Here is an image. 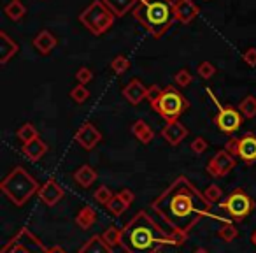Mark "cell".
<instances>
[{
	"label": "cell",
	"mask_w": 256,
	"mask_h": 253,
	"mask_svg": "<svg viewBox=\"0 0 256 253\" xmlns=\"http://www.w3.org/2000/svg\"><path fill=\"white\" fill-rule=\"evenodd\" d=\"M198 76L200 78H204V79H210L214 74H216V67H214L210 62H202V64L198 65Z\"/></svg>",
	"instance_id": "cell-36"
},
{
	"label": "cell",
	"mask_w": 256,
	"mask_h": 253,
	"mask_svg": "<svg viewBox=\"0 0 256 253\" xmlns=\"http://www.w3.org/2000/svg\"><path fill=\"white\" fill-rule=\"evenodd\" d=\"M123 97L132 104V106H139L144 99H148V86H144V83L140 79L134 78L126 83V86L123 88Z\"/></svg>",
	"instance_id": "cell-17"
},
{
	"label": "cell",
	"mask_w": 256,
	"mask_h": 253,
	"mask_svg": "<svg viewBox=\"0 0 256 253\" xmlns=\"http://www.w3.org/2000/svg\"><path fill=\"white\" fill-rule=\"evenodd\" d=\"M110 69H112L116 74H123L130 69V60H128L124 55H118L112 62H110Z\"/></svg>",
	"instance_id": "cell-33"
},
{
	"label": "cell",
	"mask_w": 256,
	"mask_h": 253,
	"mask_svg": "<svg viewBox=\"0 0 256 253\" xmlns=\"http://www.w3.org/2000/svg\"><path fill=\"white\" fill-rule=\"evenodd\" d=\"M154 213L170 227V232L186 239L193 227L209 216L212 204L186 176H179L151 202Z\"/></svg>",
	"instance_id": "cell-1"
},
{
	"label": "cell",
	"mask_w": 256,
	"mask_h": 253,
	"mask_svg": "<svg viewBox=\"0 0 256 253\" xmlns=\"http://www.w3.org/2000/svg\"><path fill=\"white\" fill-rule=\"evenodd\" d=\"M160 93H162V88L158 85H153V86H150V88H148V100H150V106L158 99V95H160Z\"/></svg>",
	"instance_id": "cell-40"
},
{
	"label": "cell",
	"mask_w": 256,
	"mask_h": 253,
	"mask_svg": "<svg viewBox=\"0 0 256 253\" xmlns=\"http://www.w3.org/2000/svg\"><path fill=\"white\" fill-rule=\"evenodd\" d=\"M48 246L30 228L22 227L4 246L0 253H48Z\"/></svg>",
	"instance_id": "cell-7"
},
{
	"label": "cell",
	"mask_w": 256,
	"mask_h": 253,
	"mask_svg": "<svg viewBox=\"0 0 256 253\" xmlns=\"http://www.w3.org/2000/svg\"><path fill=\"white\" fill-rule=\"evenodd\" d=\"M16 136H18V139L22 141L23 144H26V143H30V141L37 139V137H39V132H37V129L32 123H25L18 129Z\"/></svg>",
	"instance_id": "cell-27"
},
{
	"label": "cell",
	"mask_w": 256,
	"mask_h": 253,
	"mask_svg": "<svg viewBox=\"0 0 256 253\" xmlns=\"http://www.w3.org/2000/svg\"><path fill=\"white\" fill-rule=\"evenodd\" d=\"M102 237L110 248H116V246H120V241H121V228L112 225V227H109L107 230H104Z\"/></svg>",
	"instance_id": "cell-29"
},
{
	"label": "cell",
	"mask_w": 256,
	"mask_h": 253,
	"mask_svg": "<svg viewBox=\"0 0 256 253\" xmlns=\"http://www.w3.org/2000/svg\"><path fill=\"white\" fill-rule=\"evenodd\" d=\"M162 137H164L170 146H178V144H181L182 141L188 137V129H186L179 120L167 121V125L162 129Z\"/></svg>",
	"instance_id": "cell-16"
},
{
	"label": "cell",
	"mask_w": 256,
	"mask_h": 253,
	"mask_svg": "<svg viewBox=\"0 0 256 253\" xmlns=\"http://www.w3.org/2000/svg\"><path fill=\"white\" fill-rule=\"evenodd\" d=\"M102 2L116 18H123L126 13L136 9V6L139 4L140 0H102Z\"/></svg>",
	"instance_id": "cell-21"
},
{
	"label": "cell",
	"mask_w": 256,
	"mask_h": 253,
	"mask_svg": "<svg viewBox=\"0 0 256 253\" xmlns=\"http://www.w3.org/2000/svg\"><path fill=\"white\" fill-rule=\"evenodd\" d=\"M132 134L142 144H150L151 141L154 139V130L151 129L150 125H148L144 120H137L136 123L132 125Z\"/></svg>",
	"instance_id": "cell-25"
},
{
	"label": "cell",
	"mask_w": 256,
	"mask_h": 253,
	"mask_svg": "<svg viewBox=\"0 0 256 253\" xmlns=\"http://www.w3.org/2000/svg\"><path fill=\"white\" fill-rule=\"evenodd\" d=\"M22 151H23V155H25V157L28 158L30 162H39L40 158H42L44 155L48 153V144L44 143L40 137H37V139L30 141V143L23 144Z\"/></svg>",
	"instance_id": "cell-18"
},
{
	"label": "cell",
	"mask_w": 256,
	"mask_h": 253,
	"mask_svg": "<svg viewBox=\"0 0 256 253\" xmlns=\"http://www.w3.org/2000/svg\"><path fill=\"white\" fill-rule=\"evenodd\" d=\"M134 199H136V195H134L132 190L123 188L121 192L114 193L112 200H110V202L107 204L106 207H107V211H109L110 216L118 218V216H121L124 211H128V207L132 206Z\"/></svg>",
	"instance_id": "cell-13"
},
{
	"label": "cell",
	"mask_w": 256,
	"mask_h": 253,
	"mask_svg": "<svg viewBox=\"0 0 256 253\" xmlns=\"http://www.w3.org/2000/svg\"><path fill=\"white\" fill-rule=\"evenodd\" d=\"M79 22L93 34V36H102L106 34L116 22V16L107 9L102 0H93L92 4L79 15Z\"/></svg>",
	"instance_id": "cell-6"
},
{
	"label": "cell",
	"mask_w": 256,
	"mask_h": 253,
	"mask_svg": "<svg viewBox=\"0 0 256 253\" xmlns=\"http://www.w3.org/2000/svg\"><path fill=\"white\" fill-rule=\"evenodd\" d=\"M96 176L98 174H96V171L92 165H81V167L74 172V181L78 183L79 186H82V188H88V186H92L93 183L96 181Z\"/></svg>",
	"instance_id": "cell-23"
},
{
	"label": "cell",
	"mask_w": 256,
	"mask_h": 253,
	"mask_svg": "<svg viewBox=\"0 0 256 253\" xmlns=\"http://www.w3.org/2000/svg\"><path fill=\"white\" fill-rule=\"evenodd\" d=\"M218 235H220L224 242H232L238 235V230H237V227H235L234 223H224L223 227L218 230Z\"/></svg>",
	"instance_id": "cell-31"
},
{
	"label": "cell",
	"mask_w": 256,
	"mask_h": 253,
	"mask_svg": "<svg viewBox=\"0 0 256 253\" xmlns=\"http://www.w3.org/2000/svg\"><path fill=\"white\" fill-rule=\"evenodd\" d=\"M186 239L164 230L146 211H139L121 228L120 246L124 253H160L164 246H181Z\"/></svg>",
	"instance_id": "cell-2"
},
{
	"label": "cell",
	"mask_w": 256,
	"mask_h": 253,
	"mask_svg": "<svg viewBox=\"0 0 256 253\" xmlns=\"http://www.w3.org/2000/svg\"><path fill=\"white\" fill-rule=\"evenodd\" d=\"M74 141L86 151H92L96 144L102 141V134L96 129L92 121H86L78 129V132L74 134Z\"/></svg>",
	"instance_id": "cell-12"
},
{
	"label": "cell",
	"mask_w": 256,
	"mask_h": 253,
	"mask_svg": "<svg viewBox=\"0 0 256 253\" xmlns=\"http://www.w3.org/2000/svg\"><path fill=\"white\" fill-rule=\"evenodd\" d=\"M172 8H174L176 22L182 23V25H188V23H192L200 13L198 6H196L193 0H178V2H174V4H172Z\"/></svg>",
	"instance_id": "cell-15"
},
{
	"label": "cell",
	"mask_w": 256,
	"mask_h": 253,
	"mask_svg": "<svg viewBox=\"0 0 256 253\" xmlns=\"http://www.w3.org/2000/svg\"><path fill=\"white\" fill-rule=\"evenodd\" d=\"M151 107L165 121H176L190 107V102L176 86H167V88H162V93L151 104Z\"/></svg>",
	"instance_id": "cell-5"
},
{
	"label": "cell",
	"mask_w": 256,
	"mask_h": 253,
	"mask_svg": "<svg viewBox=\"0 0 256 253\" xmlns=\"http://www.w3.org/2000/svg\"><path fill=\"white\" fill-rule=\"evenodd\" d=\"M32 44L36 46V50L39 51L40 55H50L51 51L56 48L58 41L50 30H42L36 36V39L32 41Z\"/></svg>",
	"instance_id": "cell-19"
},
{
	"label": "cell",
	"mask_w": 256,
	"mask_h": 253,
	"mask_svg": "<svg viewBox=\"0 0 256 253\" xmlns=\"http://www.w3.org/2000/svg\"><path fill=\"white\" fill-rule=\"evenodd\" d=\"M70 99L78 104H84L86 100L90 99V92L84 85H76L74 88L70 90Z\"/></svg>",
	"instance_id": "cell-32"
},
{
	"label": "cell",
	"mask_w": 256,
	"mask_h": 253,
	"mask_svg": "<svg viewBox=\"0 0 256 253\" xmlns=\"http://www.w3.org/2000/svg\"><path fill=\"white\" fill-rule=\"evenodd\" d=\"M244 62L248 65H251V67H256V48H249V50H246L244 53Z\"/></svg>",
	"instance_id": "cell-39"
},
{
	"label": "cell",
	"mask_w": 256,
	"mask_h": 253,
	"mask_svg": "<svg viewBox=\"0 0 256 253\" xmlns=\"http://www.w3.org/2000/svg\"><path fill=\"white\" fill-rule=\"evenodd\" d=\"M112 197H114V193L110 192L106 185L98 186V188L95 190V193H93V199H95V202L102 204V206H107V204L112 200Z\"/></svg>",
	"instance_id": "cell-30"
},
{
	"label": "cell",
	"mask_w": 256,
	"mask_h": 253,
	"mask_svg": "<svg viewBox=\"0 0 256 253\" xmlns=\"http://www.w3.org/2000/svg\"><path fill=\"white\" fill-rule=\"evenodd\" d=\"M190 148H192V151H193V153H196V155H202L204 151L207 150V141L204 139V137H196V139L193 141V143H192V146H190Z\"/></svg>",
	"instance_id": "cell-38"
},
{
	"label": "cell",
	"mask_w": 256,
	"mask_h": 253,
	"mask_svg": "<svg viewBox=\"0 0 256 253\" xmlns=\"http://www.w3.org/2000/svg\"><path fill=\"white\" fill-rule=\"evenodd\" d=\"M0 190H2V193H4L14 206L22 207L28 202L30 197L39 193L40 185L25 167L16 165V167L2 179Z\"/></svg>",
	"instance_id": "cell-4"
},
{
	"label": "cell",
	"mask_w": 256,
	"mask_h": 253,
	"mask_svg": "<svg viewBox=\"0 0 256 253\" xmlns=\"http://www.w3.org/2000/svg\"><path fill=\"white\" fill-rule=\"evenodd\" d=\"M235 167V157L228 150H220L207 164V172L212 178H224Z\"/></svg>",
	"instance_id": "cell-11"
},
{
	"label": "cell",
	"mask_w": 256,
	"mask_h": 253,
	"mask_svg": "<svg viewBox=\"0 0 256 253\" xmlns=\"http://www.w3.org/2000/svg\"><path fill=\"white\" fill-rule=\"evenodd\" d=\"M76 79L79 81V85H88L93 79V72L90 71L88 67H81L78 72H76Z\"/></svg>",
	"instance_id": "cell-37"
},
{
	"label": "cell",
	"mask_w": 256,
	"mask_h": 253,
	"mask_svg": "<svg viewBox=\"0 0 256 253\" xmlns=\"http://www.w3.org/2000/svg\"><path fill=\"white\" fill-rule=\"evenodd\" d=\"M238 111L242 113V116L248 118V120H252L256 116V99L252 95H248L238 106Z\"/></svg>",
	"instance_id": "cell-28"
},
{
	"label": "cell",
	"mask_w": 256,
	"mask_h": 253,
	"mask_svg": "<svg viewBox=\"0 0 256 253\" xmlns=\"http://www.w3.org/2000/svg\"><path fill=\"white\" fill-rule=\"evenodd\" d=\"M96 218H98V214L92 206H82L79 209L78 216H76V225L79 228H82V230H88V228H92L95 225Z\"/></svg>",
	"instance_id": "cell-24"
},
{
	"label": "cell",
	"mask_w": 256,
	"mask_h": 253,
	"mask_svg": "<svg viewBox=\"0 0 256 253\" xmlns=\"http://www.w3.org/2000/svg\"><path fill=\"white\" fill-rule=\"evenodd\" d=\"M254 206L256 204L252 197L248 195L242 188H237L232 193H228L220 204L221 209L226 211L235 221H242L246 216H249L254 211Z\"/></svg>",
	"instance_id": "cell-8"
},
{
	"label": "cell",
	"mask_w": 256,
	"mask_h": 253,
	"mask_svg": "<svg viewBox=\"0 0 256 253\" xmlns=\"http://www.w3.org/2000/svg\"><path fill=\"white\" fill-rule=\"evenodd\" d=\"M170 2H172V4H174V2H178V0H170Z\"/></svg>",
	"instance_id": "cell-44"
},
{
	"label": "cell",
	"mask_w": 256,
	"mask_h": 253,
	"mask_svg": "<svg viewBox=\"0 0 256 253\" xmlns=\"http://www.w3.org/2000/svg\"><path fill=\"white\" fill-rule=\"evenodd\" d=\"M242 120H244L242 113L238 109H235V107H232V106L220 107V113L214 116V123H216V127L224 134L237 132V130L240 129Z\"/></svg>",
	"instance_id": "cell-10"
},
{
	"label": "cell",
	"mask_w": 256,
	"mask_h": 253,
	"mask_svg": "<svg viewBox=\"0 0 256 253\" xmlns=\"http://www.w3.org/2000/svg\"><path fill=\"white\" fill-rule=\"evenodd\" d=\"M132 15L154 39H160L176 22L170 0H140Z\"/></svg>",
	"instance_id": "cell-3"
},
{
	"label": "cell",
	"mask_w": 256,
	"mask_h": 253,
	"mask_svg": "<svg viewBox=\"0 0 256 253\" xmlns=\"http://www.w3.org/2000/svg\"><path fill=\"white\" fill-rule=\"evenodd\" d=\"M4 13L8 15L9 20H12V22H20V20L26 15V8L22 4V0H12L11 4H8L4 8Z\"/></svg>",
	"instance_id": "cell-26"
},
{
	"label": "cell",
	"mask_w": 256,
	"mask_h": 253,
	"mask_svg": "<svg viewBox=\"0 0 256 253\" xmlns=\"http://www.w3.org/2000/svg\"><path fill=\"white\" fill-rule=\"evenodd\" d=\"M174 81H176V85H178V86H182V88H184V86H188L190 83L193 81V76L190 74L188 69H181V71L176 72Z\"/></svg>",
	"instance_id": "cell-35"
},
{
	"label": "cell",
	"mask_w": 256,
	"mask_h": 253,
	"mask_svg": "<svg viewBox=\"0 0 256 253\" xmlns=\"http://www.w3.org/2000/svg\"><path fill=\"white\" fill-rule=\"evenodd\" d=\"M193 253H209V251H207L206 248H196V249H195V251H193Z\"/></svg>",
	"instance_id": "cell-42"
},
{
	"label": "cell",
	"mask_w": 256,
	"mask_h": 253,
	"mask_svg": "<svg viewBox=\"0 0 256 253\" xmlns=\"http://www.w3.org/2000/svg\"><path fill=\"white\" fill-rule=\"evenodd\" d=\"M37 195H39V199L42 200L46 206L51 207V206H56V204L64 199L65 192H64V188H62L60 183H58L56 179L50 178L42 186H40V190H39V193H37Z\"/></svg>",
	"instance_id": "cell-14"
},
{
	"label": "cell",
	"mask_w": 256,
	"mask_h": 253,
	"mask_svg": "<svg viewBox=\"0 0 256 253\" xmlns=\"http://www.w3.org/2000/svg\"><path fill=\"white\" fill-rule=\"evenodd\" d=\"M204 195L207 197V200H209L210 204H216V202H220V200L223 199V192H221V188L218 185L207 186L206 192H204Z\"/></svg>",
	"instance_id": "cell-34"
},
{
	"label": "cell",
	"mask_w": 256,
	"mask_h": 253,
	"mask_svg": "<svg viewBox=\"0 0 256 253\" xmlns=\"http://www.w3.org/2000/svg\"><path fill=\"white\" fill-rule=\"evenodd\" d=\"M48 253H67V251H65L62 246H51V248L48 249Z\"/></svg>",
	"instance_id": "cell-41"
},
{
	"label": "cell",
	"mask_w": 256,
	"mask_h": 253,
	"mask_svg": "<svg viewBox=\"0 0 256 253\" xmlns=\"http://www.w3.org/2000/svg\"><path fill=\"white\" fill-rule=\"evenodd\" d=\"M224 150L230 151L234 157H238L244 164H254L256 162V136L244 134L242 137L235 139L232 137L226 143Z\"/></svg>",
	"instance_id": "cell-9"
},
{
	"label": "cell",
	"mask_w": 256,
	"mask_h": 253,
	"mask_svg": "<svg viewBox=\"0 0 256 253\" xmlns=\"http://www.w3.org/2000/svg\"><path fill=\"white\" fill-rule=\"evenodd\" d=\"M18 51H20L18 43H14V41L2 30V32H0V64L6 65Z\"/></svg>",
	"instance_id": "cell-20"
},
{
	"label": "cell",
	"mask_w": 256,
	"mask_h": 253,
	"mask_svg": "<svg viewBox=\"0 0 256 253\" xmlns=\"http://www.w3.org/2000/svg\"><path fill=\"white\" fill-rule=\"evenodd\" d=\"M79 253H112V248H110V246L104 241L102 234H100V235L95 234L81 246Z\"/></svg>",
	"instance_id": "cell-22"
},
{
	"label": "cell",
	"mask_w": 256,
	"mask_h": 253,
	"mask_svg": "<svg viewBox=\"0 0 256 253\" xmlns=\"http://www.w3.org/2000/svg\"><path fill=\"white\" fill-rule=\"evenodd\" d=\"M251 242H252V244L256 246V230H254V232H252V234H251Z\"/></svg>",
	"instance_id": "cell-43"
}]
</instances>
